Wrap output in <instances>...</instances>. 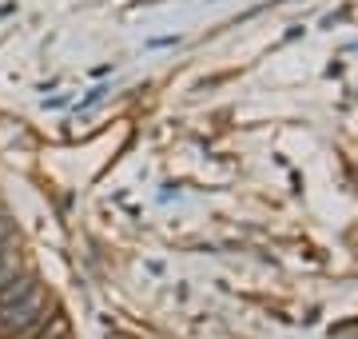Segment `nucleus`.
Wrapping results in <instances>:
<instances>
[{"mask_svg":"<svg viewBox=\"0 0 358 339\" xmlns=\"http://www.w3.org/2000/svg\"><path fill=\"white\" fill-rule=\"evenodd\" d=\"M32 339H68V319H64V315H52V319L40 327Z\"/></svg>","mask_w":358,"mask_h":339,"instance_id":"2","label":"nucleus"},{"mask_svg":"<svg viewBox=\"0 0 358 339\" xmlns=\"http://www.w3.org/2000/svg\"><path fill=\"white\" fill-rule=\"evenodd\" d=\"M32 287H36V279H32V275H16V279H8V284L0 287V307H8V303L24 300Z\"/></svg>","mask_w":358,"mask_h":339,"instance_id":"1","label":"nucleus"},{"mask_svg":"<svg viewBox=\"0 0 358 339\" xmlns=\"http://www.w3.org/2000/svg\"><path fill=\"white\" fill-rule=\"evenodd\" d=\"M16 268H20V260H16V251H13V244L0 251V287L8 284V279H16Z\"/></svg>","mask_w":358,"mask_h":339,"instance_id":"3","label":"nucleus"}]
</instances>
